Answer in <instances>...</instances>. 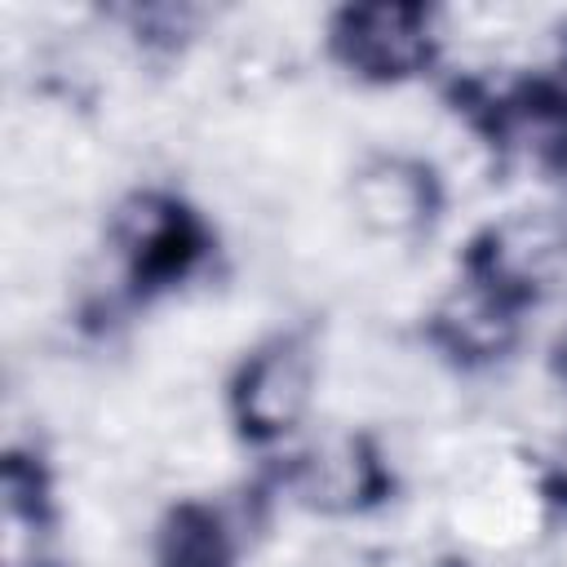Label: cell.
Returning a JSON list of instances; mask_svg holds the SVG:
<instances>
[{"mask_svg": "<svg viewBox=\"0 0 567 567\" xmlns=\"http://www.w3.org/2000/svg\"><path fill=\"white\" fill-rule=\"evenodd\" d=\"M532 84H536V93H540L549 106H558V111L567 115V35H563V49H558L554 66H549L545 75H536Z\"/></svg>", "mask_w": 567, "mask_h": 567, "instance_id": "10", "label": "cell"}, {"mask_svg": "<svg viewBox=\"0 0 567 567\" xmlns=\"http://www.w3.org/2000/svg\"><path fill=\"white\" fill-rule=\"evenodd\" d=\"M115 244L124 257V275L137 297L164 292L195 275L208 252V226L190 204L164 190H142L115 213Z\"/></svg>", "mask_w": 567, "mask_h": 567, "instance_id": "1", "label": "cell"}, {"mask_svg": "<svg viewBox=\"0 0 567 567\" xmlns=\"http://www.w3.org/2000/svg\"><path fill=\"white\" fill-rule=\"evenodd\" d=\"M155 567H235L226 518L204 501H177L159 523Z\"/></svg>", "mask_w": 567, "mask_h": 567, "instance_id": "8", "label": "cell"}, {"mask_svg": "<svg viewBox=\"0 0 567 567\" xmlns=\"http://www.w3.org/2000/svg\"><path fill=\"white\" fill-rule=\"evenodd\" d=\"M518 306L465 279L430 315V337L461 363H492L518 341Z\"/></svg>", "mask_w": 567, "mask_h": 567, "instance_id": "7", "label": "cell"}, {"mask_svg": "<svg viewBox=\"0 0 567 567\" xmlns=\"http://www.w3.org/2000/svg\"><path fill=\"white\" fill-rule=\"evenodd\" d=\"M354 213L372 235H421L439 213V182L421 159L381 155L354 177Z\"/></svg>", "mask_w": 567, "mask_h": 567, "instance_id": "5", "label": "cell"}, {"mask_svg": "<svg viewBox=\"0 0 567 567\" xmlns=\"http://www.w3.org/2000/svg\"><path fill=\"white\" fill-rule=\"evenodd\" d=\"M390 483L394 478H390L377 443L363 434L332 439L319 452L301 456V465H297V492L306 496V505L328 509V514L368 509V505L385 501Z\"/></svg>", "mask_w": 567, "mask_h": 567, "instance_id": "6", "label": "cell"}, {"mask_svg": "<svg viewBox=\"0 0 567 567\" xmlns=\"http://www.w3.org/2000/svg\"><path fill=\"white\" fill-rule=\"evenodd\" d=\"M315 394V354L301 332L261 341L230 381V416L248 443H275L292 434Z\"/></svg>", "mask_w": 567, "mask_h": 567, "instance_id": "3", "label": "cell"}, {"mask_svg": "<svg viewBox=\"0 0 567 567\" xmlns=\"http://www.w3.org/2000/svg\"><path fill=\"white\" fill-rule=\"evenodd\" d=\"M563 257H567V230L545 213H518L492 221L470 239L465 279L492 288L496 297L523 310L540 297V288L554 279Z\"/></svg>", "mask_w": 567, "mask_h": 567, "instance_id": "4", "label": "cell"}, {"mask_svg": "<svg viewBox=\"0 0 567 567\" xmlns=\"http://www.w3.org/2000/svg\"><path fill=\"white\" fill-rule=\"evenodd\" d=\"M27 567H58V563H27Z\"/></svg>", "mask_w": 567, "mask_h": 567, "instance_id": "12", "label": "cell"}, {"mask_svg": "<svg viewBox=\"0 0 567 567\" xmlns=\"http://www.w3.org/2000/svg\"><path fill=\"white\" fill-rule=\"evenodd\" d=\"M0 492H4V514H9L13 527L18 523L31 527V532L49 527V518H53V478H49L40 456L9 452L4 470H0Z\"/></svg>", "mask_w": 567, "mask_h": 567, "instance_id": "9", "label": "cell"}, {"mask_svg": "<svg viewBox=\"0 0 567 567\" xmlns=\"http://www.w3.org/2000/svg\"><path fill=\"white\" fill-rule=\"evenodd\" d=\"M558 372H563V381H567V337L558 341Z\"/></svg>", "mask_w": 567, "mask_h": 567, "instance_id": "11", "label": "cell"}, {"mask_svg": "<svg viewBox=\"0 0 567 567\" xmlns=\"http://www.w3.org/2000/svg\"><path fill=\"white\" fill-rule=\"evenodd\" d=\"M332 58L372 84H399L434 62V18L421 4H346L328 22Z\"/></svg>", "mask_w": 567, "mask_h": 567, "instance_id": "2", "label": "cell"}]
</instances>
